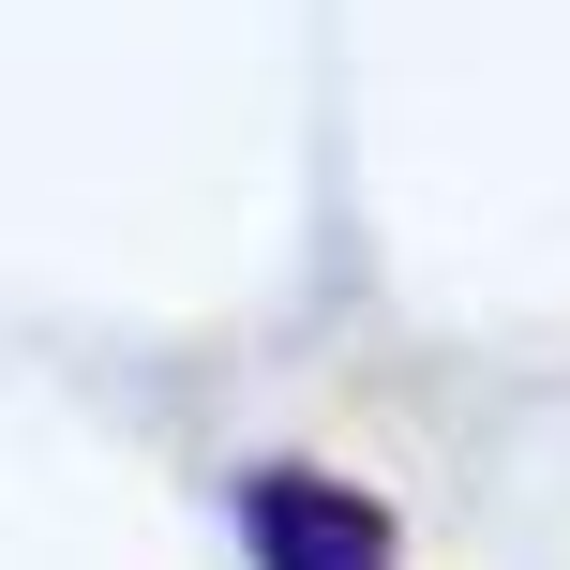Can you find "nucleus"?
I'll use <instances>...</instances> for the list:
<instances>
[{"label": "nucleus", "instance_id": "f257e3e1", "mask_svg": "<svg viewBox=\"0 0 570 570\" xmlns=\"http://www.w3.org/2000/svg\"><path fill=\"white\" fill-rule=\"evenodd\" d=\"M240 525H256V556H271V570H391V525H375V495L301 481V465H271V481L240 495Z\"/></svg>", "mask_w": 570, "mask_h": 570}]
</instances>
